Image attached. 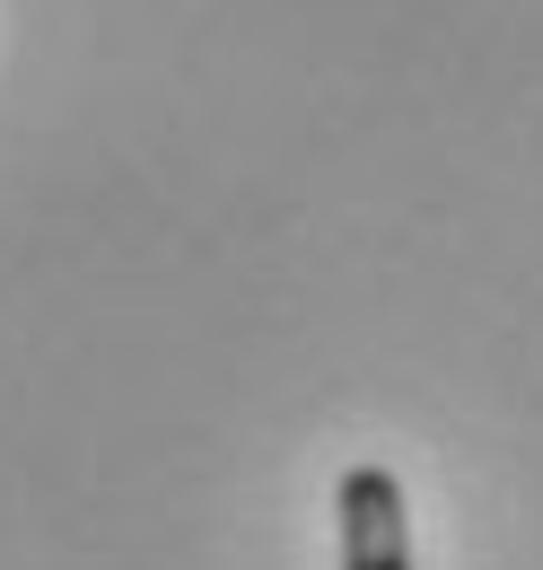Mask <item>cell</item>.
I'll return each instance as SVG.
<instances>
[{
	"label": "cell",
	"mask_w": 543,
	"mask_h": 570,
	"mask_svg": "<svg viewBox=\"0 0 543 570\" xmlns=\"http://www.w3.org/2000/svg\"><path fill=\"white\" fill-rule=\"evenodd\" d=\"M334 527H342V570H412V509L395 465H351L334 483Z\"/></svg>",
	"instance_id": "1"
}]
</instances>
